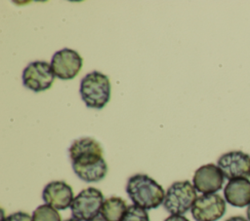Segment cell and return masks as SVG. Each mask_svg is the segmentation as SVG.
Returning <instances> with one entry per match:
<instances>
[{
	"mask_svg": "<svg viewBox=\"0 0 250 221\" xmlns=\"http://www.w3.org/2000/svg\"><path fill=\"white\" fill-rule=\"evenodd\" d=\"M51 64L44 60L30 62L22 72V83L25 88L35 92L51 88L55 80Z\"/></svg>",
	"mask_w": 250,
	"mask_h": 221,
	"instance_id": "cell-6",
	"label": "cell"
},
{
	"mask_svg": "<svg viewBox=\"0 0 250 221\" xmlns=\"http://www.w3.org/2000/svg\"><path fill=\"white\" fill-rule=\"evenodd\" d=\"M226 201L218 194H202L197 197L191 215L195 221H217L226 212Z\"/></svg>",
	"mask_w": 250,
	"mask_h": 221,
	"instance_id": "cell-7",
	"label": "cell"
},
{
	"mask_svg": "<svg viewBox=\"0 0 250 221\" xmlns=\"http://www.w3.org/2000/svg\"><path fill=\"white\" fill-rule=\"evenodd\" d=\"M225 176L219 166L214 164L201 166L194 172L192 184L202 194H215L222 189Z\"/></svg>",
	"mask_w": 250,
	"mask_h": 221,
	"instance_id": "cell-10",
	"label": "cell"
},
{
	"mask_svg": "<svg viewBox=\"0 0 250 221\" xmlns=\"http://www.w3.org/2000/svg\"><path fill=\"white\" fill-rule=\"evenodd\" d=\"M164 221H189L184 215H170Z\"/></svg>",
	"mask_w": 250,
	"mask_h": 221,
	"instance_id": "cell-17",
	"label": "cell"
},
{
	"mask_svg": "<svg viewBox=\"0 0 250 221\" xmlns=\"http://www.w3.org/2000/svg\"><path fill=\"white\" fill-rule=\"evenodd\" d=\"M126 192L134 204L144 209H153L163 203L164 189L146 174L138 173L129 177Z\"/></svg>",
	"mask_w": 250,
	"mask_h": 221,
	"instance_id": "cell-2",
	"label": "cell"
},
{
	"mask_svg": "<svg viewBox=\"0 0 250 221\" xmlns=\"http://www.w3.org/2000/svg\"><path fill=\"white\" fill-rule=\"evenodd\" d=\"M93 221H104V220L101 217V218H96V219H95V220H93Z\"/></svg>",
	"mask_w": 250,
	"mask_h": 221,
	"instance_id": "cell-21",
	"label": "cell"
},
{
	"mask_svg": "<svg viewBox=\"0 0 250 221\" xmlns=\"http://www.w3.org/2000/svg\"><path fill=\"white\" fill-rule=\"evenodd\" d=\"M74 173L85 182H99L104 178L107 166L103 157L101 144L92 137L75 139L69 149Z\"/></svg>",
	"mask_w": 250,
	"mask_h": 221,
	"instance_id": "cell-1",
	"label": "cell"
},
{
	"mask_svg": "<svg viewBox=\"0 0 250 221\" xmlns=\"http://www.w3.org/2000/svg\"><path fill=\"white\" fill-rule=\"evenodd\" d=\"M226 221H248V220H247V218H245L243 216L236 215V216H231V217L228 218Z\"/></svg>",
	"mask_w": 250,
	"mask_h": 221,
	"instance_id": "cell-18",
	"label": "cell"
},
{
	"mask_svg": "<svg viewBox=\"0 0 250 221\" xmlns=\"http://www.w3.org/2000/svg\"><path fill=\"white\" fill-rule=\"evenodd\" d=\"M32 221H62L56 208L49 204H41L32 213Z\"/></svg>",
	"mask_w": 250,
	"mask_h": 221,
	"instance_id": "cell-14",
	"label": "cell"
},
{
	"mask_svg": "<svg viewBox=\"0 0 250 221\" xmlns=\"http://www.w3.org/2000/svg\"><path fill=\"white\" fill-rule=\"evenodd\" d=\"M196 199L193 184L188 180L176 181L167 189L163 206L171 215H183L191 209Z\"/></svg>",
	"mask_w": 250,
	"mask_h": 221,
	"instance_id": "cell-4",
	"label": "cell"
},
{
	"mask_svg": "<svg viewBox=\"0 0 250 221\" xmlns=\"http://www.w3.org/2000/svg\"><path fill=\"white\" fill-rule=\"evenodd\" d=\"M63 221H78V220H76V219H74V218H69V219H65V220H63Z\"/></svg>",
	"mask_w": 250,
	"mask_h": 221,
	"instance_id": "cell-20",
	"label": "cell"
},
{
	"mask_svg": "<svg viewBox=\"0 0 250 221\" xmlns=\"http://www.w3.org/2000/svg\"><path fill=\"white\" fill-rule=\"evenodd\" d=\"M104 202V195L99 189L94 187L83 189L70 205L72 218L78 221L95 220L101 214Z\"/></svg>",
	"mask_w": 250,
	"mask_h": 221,
	"instance_id": "cell-5",
	"label": "cell"
},
{
	"mask_svg": "<svg viewBox=\"0 0 250 221\" xmlns=\"http://www.w3.org/2000/svg\"><path fill=\"white\" fill-rule=\"evenodd\" d=\"M127 208V203L122 198L113 196L104 200L101 216L104 221H121Z\"/></svg>",
	"mask_w": 250,
	"mask_h": 221,
	"instance_id": "cell-13",
	"label": "cell"
},
{
	"mask_svg": "<svg viewBox=\"0 0 250 221\" xmlns=\"http://www.w3.org/2000/svg\"><path fill=\"white\" fill-rule=\"evenodd\" d=\"M83 59L74 50L64 48L54 54L51 66L55 75L62 80L73 79L82 68Z\"/></svg>",
	"mask_w": 250,
	"mask_h": 221,
	"instance_id": "cell-9",
	"label": "cell"
},
{
	"mask_svg": "<svg viewBox=\"0 0 250 221\" xmlns=\"http://www.w3.org/2000/svg\"><path fill=\"white\" fill-rule=\"evenodd\" d=\"M246 217H247V220L250 221V204L247 206V209H246Z\"/></svg>",
	"mask_w": 250,
	"mask_h": 221,
	"instance_id": "cell-19",
	"label": "cell"
},
{
	"mask_svg": "<svg viewBox=\"0 0 250 221\" xmlns=\"http://www.w3.org/2000/svg\"><path fill=\"white\" fill-rule=\"evenodd\" d=\"M121 221H149V216L146 209L136 204H131L128 206Z\"/></svg>",
	"mask_w": 250,
	"mask_h": 221,
	"instance_id": "cell-15",
	"label": "cell"
},
{
	"mask_svg": "<svg viewBox=\"0 0 250 221\" xmlns=\"http://www.w3.org/2000/svg\"><path fill=\"white\" fill-rule=\"evenodd\" d=\"M110 90L108 77L99 71H92L81 80L79 92L87 107L102 109L110 99Z\"/></svg>",
	"mask_w": 250,
	"mask_h": 221,
	"instance_id": "cell-3",
	"label": "cell"
},
{
	"mask_svg": "<svg viewBox=\"0 0 250 221\" xmlns=\"http://www.w3.org/2000/svg\"><path fill=\"white\" fill-rule=\"evenodd\" d=\"M42 199L46 204L56 209H66L74 200L72 188L61 180L48 183L43 189Z\"/></svg>",
	"mask_w": 250,
	"mask_h": 221,
	"instance_id": "cell-11",
	"label": "cell"
},
{
	"mask_svg": "<svg viewBox=\"0 0 250 221\" xmlns=\"http://www.w3.org/2000/svg\"><path fill=\"white\" fill-rule=\"evenodd\" d=\"M217 166L229 180L250 177V156L242 151H230L223 154Z\"/></svg>",
	"mask_w": 250,
	"mask_h": 221,
	"instance_id": "cell-8",
	"label": "cell"
},
{
	"mask_svg": "<svg viewBox=\"0 0 250 221\" xmlns=\"http://www.w3.org/2000/svg\"><path fill=\"white\" fill-rule=\"evenodd\" d=\"M225 201L235 207H245L250 204V180L237 178L229 180L224 188Z\"/></svg>",
	"mask_w": 250,
	"mask_h": 221,
	"instance_id": "cell-12",
	"label": "cell"
},
{
	"mask_svg": "<svg viewBox=\"0 0 250 221\" xmlns=\"http://www.w3.org/2000/svg\"><path fill=\"white\" fill-rule=\"evenodd\" d=\"M2 221H32V216H30L26 212L18 211V212H14V213L8 215Z\"/></svg>",
	"mask_w": 250,
	"mask_h": 221,
	"instance_id": "cell-16",
	"label": "cell"
}]
</instances>
